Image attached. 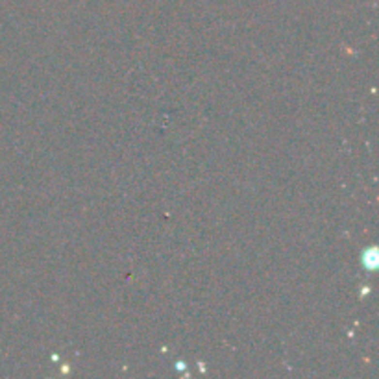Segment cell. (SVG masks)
Here are the masks:
<instances>
[{
	"mask_svg": "<svg viewBox=\"0 0 379 379\" xmlns=\"http://www.w3.org/2000/svg\"><path fill=\"white\" fill-rule=\"evenodd\" d=\"M361 267L366 272H376L379 268V252L378 246H368L361 253Z\"/></svg>",
	"mask_w": 379,
	"mask_h": 379,
	"instance_id": "6da1fadb",
	"label": "cell"
},
{
	"mask_svg": "<svg viewBox=\"0 0 379 379\" xmlns=\"http://www.w3.org/2000/svg\"><path fill=\"white\" fill-rule=\"evenodd\" d=\"M185 366H187V364H185L183 361H178V363H176V370H185Z\"/></svg>",
	"mask_w": 379,
	"mask_h": 379,
	"instance_id": "7a4b0ae2",
	"label": "cell"
}]
</instances>
